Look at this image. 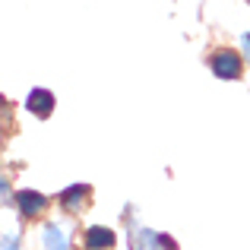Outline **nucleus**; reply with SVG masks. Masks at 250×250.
<instances>
[{
    "mask_svg": "<svg viewBox=\"0 0 250 250\" xmlns=\"http://www.w3.org/2000/svg\"><path fill=\"white\" fill-rule=\"evenodd\" d=\"M140 250H174L171 238H162V234H152V231H143L140 234Z\"/></svg>",
    "mask_w": 250,
    "mask_h": 250,
    "instance_id": "obj_6",
    "label": "nucleus"
},
{
    "mask_svg": "<svg viewBox=\"0 0 250 250\" xmlns=\"http://www.w3.org/2000/svg\"><path fill=\"white\" fill-rule=\"evenodd\" d=\"M241 48H244V54H247V61H250V32H247V35H241Z\"/></svg>",
    "mask_w": 250,
    "mask_h": 250,
    "instance_id": "obj_8",
    "label": "nucleus"
},
{
    "mask_svg": "<svg viewBox=\"0 0 250 250\" xmlns=\"http://www.w3.org/2000/svg\"><path fill=\"white\" fill-rule=\"evenodd\" d=\"M209 63H212V73L219 76V80H238V76H241V67H244L241 54H238V51H231V48L215 51Z\"/></svg>",
    "mask_w": 250,
    "mask_h": 250,
    "instance_id": "obj_1",
    "label": "nucleus"
},
{
    "mask_svg": "<svg viewBox=\"0 0 250 250\" xmlns=\"http://www.w3.org/2000/svg\"><path fill=\"white\" fill-rule=\"evenodd\" d=\"M3 250H19L16 247V238H10V234H6V238H3Z\"/></svg>",
    "mask_w": 250,
    "mask_h": 250,
    "instance_id": "obj_9",
    "label": "nucleus"
},
{
    "mask_svg": "<svg viewBox=\"0 0 250 250\" xmlns=\"http://www.w3.org/2000/svg\"><path fill=\"white\" fill-rule=\"evenodd\" d=\"M108 247H114V231L111 228L95 225L85 231V250H108Z\"/></svg>",
    "mask_w": 250,
    "mask_h": 250,
    "instance_id": "obj_4",
    "label": "nucleus"
},
{
    "mask_svg": "<svg viewBox=\"0 0 250 250\" xmlns=\"http://www.w3.org/2000/svg\"><path fill=\"white\" fill-rule=\"evenodd\" d=\"M16 206H19V212H22L25 219H35V215H42L44 209H48V200H44L42 193H35V190H19Z\"/></svg>",
    "mask_w": 250,
    "mask_h": 250,
    "instance_id": "obj_2",
    "label": "nucleus"
},
{
    "mask_svg": "<svg viewBox=\"0 0 250 250\" xmlns=\"http://www.w3.org/2000/svg\"><path fill=\"white\" fill-rule=\"evenodd\" d=\"M42 241H44V250H67L70 234H67V228H61V225H48L42 231Z\"/></svg>",
    "mask_w": 250,
    "mask_h": 250,
    "instance_id": "obj_5",
    "label": "nucleus"
},
{
    "mask_svg": "<svg viewBox=\"0 0 250 250\" xmlns=\"http://www.w3.org/2000/svg\"><path fill=\"white\" fill-rule=\"evenodd\" d=\"M247 3H250V0H247Z\"/></svg>",
    "mask_w": 250,
    "mask_h": 250,
    "instance_id": "obj_10",
    "label": "nucleus"
},
{
    "mask_svg": "<svg viewBox=\"0 0 250 250\" xmlns=\"http://www.w3.org/2000/svg\"><path fill=\"white\" fill-rule=\"evenodd\" d=\"M25 104H29L32 114L48 117L51 111H54V95H51L48 89H32V92H29V98H25Z\"/></svg>",
    "mask_w": 250,
    "mask_h": 250,
    "instance_id": "obj_3",
    "label": "nucleus"
},
{
    "mask_svg": "<svg viewBox=\"0 0 250 250\" xmlns=\"http://www.w3.org/2000/svg\"><path fill=\"white\" fill-rule=\"evenodd\" d=\"M85 196H89V190H85L83 184H76V187H70V190H63V193H61V203L67 209H80Z\"/></svg>",
    "mask_w": 250,
    "mask_h": 250,
    "instance_id": "obj_7",
    "label": "nucleus"
}]
</instances>
